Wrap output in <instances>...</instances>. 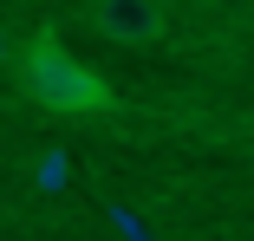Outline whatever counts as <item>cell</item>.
<instances>
[{"label":"cell","mask_w":254,"mask_h":241,"mask_svg":"<svg viewBox=\"0 0 254 241\" xmlns=\"http://www.w3.org/2000/svg\"><path fill=\"white\" fill-rule=\"evenodd\" d=\"M0 65H13V46H7V33H0Z\"/></svg>","instance_id":"3957f363"},{"label":"cell","mask_w":254,"mask_h":241,"mask_svg":"<svg viewBox=\"0 0 254 241\" xmlns=\"http://www.w3.org/2000/svg\"><path fill=\"white\" fill-rule=\"evenodd\" d=\"M98 33L118 46H150L163 33V7L157 0H98Z\"/></svg>","instance_id":"7a4b0ae2"},{"label":"cell","mask_w":254,"mask_h":241,"mask_svg":"<svg viewBox=\"0 0 254 241\" xmlns=\"http://www.w3.org/2000/svg\"><path fill=\"white\" fill-rule=\"evenodd\" d=\"M20 85H26L33 105L65 111V118H85V111H105V105H111L105 78L85 72L65 46H59V33H39V39L26 46V59H20Z\"/></svg>","instance_id":"6da1fadb"}]
</instances>
